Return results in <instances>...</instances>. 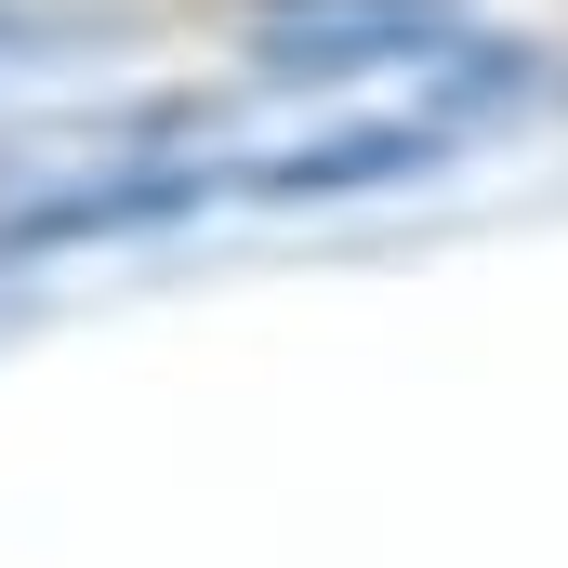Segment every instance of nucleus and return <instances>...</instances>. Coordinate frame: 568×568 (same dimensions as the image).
Returning a JSON list of instances; mask_svg holds the SVG:
<instances>
[{
    "label": "nucleus",
    "mask_w": 568,
    "mask_h": 568,
    "mask_svg": "<svg viewBox=\"0 0 568 568\" xmlns=\"http://www.w3.org/2000/svg\"><path fill=\"white\" fill-rule=\"evenodd\" d=\"M436 133L424 120H371V133H317L291 145V159H265V199H344V185H371V172H424Z\"/></svg>",
    "instance_id": "obj_2"
},
{
    "label": "nucleus",
    "mask_w": 568,
    "mask_h": 568,
    "mask_svg": "<svg viewBox=\"0 0 568 568\" xmlns=\"http://www.w3.org/2000/svg\"><path fill=\"white\" fill-rule=\"evenodd\" d=\"M449 27V0H291L265 13V53L278 67H357V53H410Z\"/></svg>",
    "instance_id": "obj_1"
}]
</instances>
